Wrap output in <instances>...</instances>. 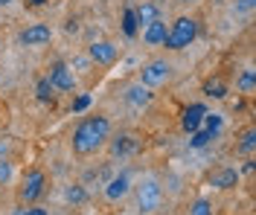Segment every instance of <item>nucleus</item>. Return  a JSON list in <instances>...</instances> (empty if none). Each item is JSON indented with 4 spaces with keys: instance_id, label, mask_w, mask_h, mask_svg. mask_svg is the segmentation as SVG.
Segmentation results:
<instances>
[{
    "instance_id": "obj_1",
    "label": "nucleus",
    "mask_w": 256,
    "mask_h": 215,
    "mask_svg": "<svg viewBox=\"0 0 256 215\" xmlns=\"http://www.w3.org/2000/svg\"><path fill=\"white\" fill-rule=\"evenodd\" d=\"M108 140H111V119L102 116V114H94V116H84L79 125H76L70 146H73V154L88 157V154H94V151L102 149Z\"/></svg>"
},
{
    "instance_id": "obj_2",
    "label": "nucleus",
    "mask_w": 256,
    "mask_h": 215,
    "mask_svg": "<svg viewBox=\"0 0 256 215\" xmlns=\"http://www.w3.org/2000/svg\"><path fill=\"white\" fill-rule=\"evenodd\" d=\"M195 38H198V20H195V17L180 15V17H175V20L169 23L163 47H166V50H172V52L186 50V47H190Z\"/></svg>"
},
{
    "instance_id": "obj_3",
    "label": "nucleus",
    "mask_w": 256,
    "mask_h": 215,
    "mask_svg": "<svg viewBox=\"0 0 256 215\" xmlns=\"http://www.w3.org/2000/svg\"><path fill=\"white\" fill-rule=\"evenodd\" d=\"M134 195H137V210L143 215H152L160 210L163 204V186L158 178H143V181L134 186Z\"/></svg>"
},
{
    "instance_id": "obj_4",
    "label": "nucleus",
    "mask_w": 256,
    "mask_h": 215,
    "mask_svg": "<svg viewBox=\"0 0 256 215\" xmlns=\"http://www.w3.org/2000/svg\"><path fill=\"white\" fill-rule=\"evenodd\" d=\"M44 186H47V175L41 169H30L20 181V189H18V201L20 204H35V201L44 195Z\"/></svg>"
},
{
    "instance_id": "obj_5",
    "label": "nucleus",
    "mask_w": 256,
    "mask_h": 215,
    "mask_svg": "<svg viewBox=\"0 0 256 215\" xmlns=\"http://www.w3.org/2000/svg\"><path fill=\"white\" fill-rule=\"evenodd\" d=\"M172 79V64L166 61V58H154V61H148V64H143V70H140V84H146V87H160V84H166Z\"/></svg>"
},
{
    "instance_id": "obj_6",
    "label": "nucleus",
    "mask_w": 256,
    "mask_h": 215,
    "mask_svg": "<svg viewBox=\"0 0 256 215\" xmlns=\"http://www.w3.org/2000/svg\"><path fill=\"white\" fill-rule=\"evenodd\" d=\"M47 79L52 84V90H58V93H70L76 87V76H73V70L64 64V61H56V64L50 67Z\"/></svg>"
},
{
    "instance_id": "obj_7",
    "label": "nucleus",
    "mask_w": 256,
    "mask_h": 215,
    "mask_svg": "<svg viewBox=\"0 0 256 215\" xmlns=\"http://www.w3.org/2000/svg\"><path fill=\"white\" fill-rule=\"evenodd\" d=\"M88 55H90V61L99 67H111L116 58H120V50L114 47L111 41H94L90 47H88Z\"/></svg>"
},
{
    "instance_id": "obj_8",
    "label": "nucleus",
    "mask_w": 256,
    "mask_h": 215,
    "mask_svg": "<svg viewBox=\"0 0 256 215\" xmlns=\"http://www.w3.org/2000/svg\"><path fill=\"white\" fill-rule=\"evenodd\" d=\"M52 41V29L47 23H30L24 32H20V44L24 47H47Z\"/></svg>"
},
{
    "instance_id": "obj_9",
    "label": "nucleus",
    "mask_w": 256,
    "mask_h": 215,
    "mask_svg": "<svg viewBox=\"0 0 256 215\" xmlns=\"http://www.w3.org/2000/svg\"><path fill=\"white\" fill-rule=\"evenodd\" d=\"M239 178H242L239 169H233V166H222V169H216V172L210 175V186L227 192V189H236V186H239Z\"/></svg>"
},
{
    "instance_id": "obj_10",
    "label": "nucleus",
    "mask_w": 256,
    "mask_h": 215,
    "mask_svg": "<svg viewBox=\"0 0 256 215\" xmlns=\"http://www.w3.org/2000/svg\"><path fill=\"white\" fill-rule=\"evenodd\" d=\"M140 151V140L134 134H116L111 140V157H134Z\"/></svg>"
},
{
    "instance_id": "obj_11",
    "label": "nucleus",
    "mask_w": 256,
    "mask_h": 215,
    "mask_svg": "<svg viewBox=\"0 0 256 215\" xmlns=\"http://www.w3.org/2000/svg\"><path fill=\"white\" fill-rule=\"evenodd\" d=\"M105 198L108 201H122L131 192V178H128V172H120V175H114L111 181L105 183Z\"/></svg>"
},
{
    "instance_id": "obj_12",
    "label": "nucleus",
    "mask_w": 256,
    "mask_h": 215,
    "mask_svg": "<svg viewBox=\"0 0 256 215\" xmlns=\"http://www.w3.org/2000/svg\"><path fill=\"white\" fill-rule=\"evenodd\" d=\"M204 114H207V105H201V102H195V105H190L186 111H184V116H180V125H184V131L192 134L201 128V122H204Z\"/></svg>"
},
{
    "instance_id": "obj_13",
    "label": "nucleus",
    "mask_w": 256,
    "mask_h": 215,
    "mask_svg": "<svg viewBox=\"0 0 256 215\" xmlns=\"http://www.w3.org/2000/svg\"><path fill=\"white\" fill-rule=\"evenodd\" d=\"M152 99H154V93H152V87H146V84H131L126 90V102L131 105V108H148L152 105Z\"/></svg>"
},
{
    "instance_id": "obj_14",
    "label": "nucleus",
    "mask_w": 256,
    "mask_h": 215,
    "mask_svg": "<svg viewBox=\"0 0 256 215\" xmlns=\"http://www.w3.org/2000/svg\"><path fill=\"white\" fill-rule=\"evenodd\" d=\"M166 23H163V17H158V20H152V23H146L143 26V41L148 44V47H163V41H166Z\"/></svg>"
},
{
    "instance_id": "obj_15",
    "label": "nucleus",
    "mask_w": 256,
    "mask_h": 215,
    "mask_svg": "<svg viewBox=\"0 0 256 215\" xmlns=\"http://www.w3.org/2000/svg\"><path fill=\"white\" fill-rule=\"evenodd\" d=\"M134 17H137V26L143 29L146 23H152V20H158L160 17V6L158 3H143V6L134 9Z\"/></svg>"
},
{
    "instance_id": "obj_16",
    "label": "nucleus",
    "mask_w": 256,
    "mask_h": 215,
    "mask_svg": "<svg viewBox=\"0 0 256 215\" xmlns=\"http://www.w3.org/2000/svg\"><path fill=\"white\" fill-rule=\"evenodd\" d=\"M236 90L244 93V96H254V93H256V73H254V67H248V70H242V73H239V79H236Z\"/></svg>"
},
{
    "instance_id": "obj_17",
    "label": "nucleus",
    "mask_w": 256,
    "mask_h": 215,
    "mask_svg": "<svg viewBox=\"0 0 256 215\" xmlns=\"http://www.w3.org/2000/svg\"><path fill=\"white\" fill-rule=\"evenodd\" d=\"M256 149V128H244L239 137V143H236V154H244V157H250Z\"/></svg>"
},
{
    "instance_id": "obj_18",
    "label": "nucleus",
    "mask_w": 256,
    "mask_h": 215,
    "mask_svg": "<svg viewBox=\"0 0 256 215\" xmlns=\"http://www.w3.org/2000/svg\"><path fill=\"white\" fill-rule=\"evenodd\" d=\"M204 96H210V99H224V96H227V84H224L222 76L204 82Z\"/></svg>"
},
{
    "instance_id": "obj_19",
    "label": "nucleus",
    "mask_w": 256,
    "mask_h": 215,
    "mask_svg": "<svg viewBox=\"0 0 256 215\" xmlns=\"http://www.w3.org/2000/svg\"><path fill=\"white\" fill-rule=\"evenodd\" d=\"M122 32H126V38H137V32H140L137 17H134V6L122 9Z\"/></svg>"
},
{
    "instance_id": "obj_20",
    "label": "nucleus",
    "mask_w": 256,
    "mask_h": 215,
    "mask_svg": "<svg viewBox=\"0 0 256 215\" xmlns=\"http://www.w3.org/2000/svg\"><path fill=\"white\" fill-rule=\"evenodd\" d=\"M35 96H38V102H52V84L47 76L35 82Z\"/></svg>"
},
{
    "instance_id": "obj_21",
    "label": "nucleus",
    "mask_w": 256,
    "mask_h": 215,
    "mask_svg": "<svg viewBox=\"0 0 256 215\" xmlns=\"http://www.w3.org/2000/svg\"><path fill=\"white\" fill-rule=\"evenodd\" d=\"M222 125H224V119H222V114H204V122H201V128H207L210 134H212V137H216V134L222 131Z\"/></svg>"
},
{
    "instance_id": "obj_22",
    "label": "nucleus",
    "mask_w": 256,
    "mask_h": 215,
    "mask_svg": "<svg viewBox=\"0 0 256 215\" xmlns=\"http://www.w3.org/2000/svg\"><path fill=\"white\" fill-rule=\"evenodd\" d=\"M210 140H212V134H210L207 128H198V131L190 134V149H204Z\"/></svg>"
},
{
    "instance_id": "obj_23",
    "label": "nucleus",
    "mask_w": 256,
    "mask_h": 215,
    "mask_svg": "<svg viewBox=\"0 0 256 215\" xmlns=\"http://www.w3.org/2000/svg\"><path fill=\"white\" fill-rule=\"evenodd\" d=\"M190 215H212V204L210 198H198L195 204L190 207Z\"/></svg>"
},
{
    "instance_id": "obj_24",
    "label": "nucleus",
    "mask_w": 256,
    "mask_h": 215,
    "mask_svg": "<svg viewBox=\"0 0 256 215\" xmlns=\"http://www.w3.org/2000/svg\"><path fill=\"white\" fill-rule=\"evenodd\" d=\"M67 201H70V204H84V201H88L84 186H70V189H67Z\"/></svg>"
},
{
    "instance_id": "obj_25",
    "label": "nucleus",
    "mask_w": 256,
    "mask_h": 215,
    "mask_svg": "<svg viewBox=\"0 0 256 215\" xmlns=\"http://www.w3.org/2000/svg\"><path fill=\"white\" fill-rule=\"evenodd\" d=\"M88 105H90V96H88V93H82L79 99L73 102V114H82V111H84Z\"/></svg>"
},
{
    "instance_id": "obj_26",
    "label": "nucleus",
    "mask_w": 256,
    "mask_h": 215,
    "mask_svg": "<svg viewBox=\"0 0 256 215\" xmlns=\"http://www.w3.org/2000/svg\"><path fill=\"white\" fill-rule=\"evenodd\" d=\"M12 178V163L9 160H0V183H6Z\"/></svg>"
},
{
    "instance_id": "obj_27",
    "label": "nucleus",
    "mask_w": 256,
    "mask_h": 215,
    "mask_svg": "<svg viewBox=\"0 0 256 215\" xmlns=\"http://www.w3.org/2000/svg\"><path fill=\"white\" fill-rule=\"evenodd\" d=\"M254 6H256V0H236V9L239 12H254Z\"/></svg>"
},
{
    "instance_id": "obj_28",
    "label": "nucleus",
    "mask_w": 256,
    "mask_h": 215,
    "mask_svg": "<svg viewBox=\"0 0 256 215\" xmlns=\"http://www.w3.org/2000/svg\"><path fill=\"white\" fill-rule=\"evenodd\" d=\"M20 215H50L47 210H41V207H30V210H24Z\"/></svg>"
},
{
    "instance_id": "obj_29",
    "label": "nucleus",
    "mask_w": 256,
    "mask_h": 215,
    "mask_svg": "<svg viewBox=\"0 0 256 215\" xmlns=\"http://www.w3.org/2000/svg\"><path fill=\"white\" fill-rule=\"evenodd\" d=\"M32 6H41V3H44V0H30Z\"/></svg>"
},
{
    "instance_id": "obj_30",
    "label": "nucleus",
    "mask_w": 256,
    "mask_h": 215,
    "mask_svg": "<svg viewBox=\"0 0 256 215\" xmlns=\"http://www.w3.org/2000/svg\"><path fill=\"white\" fill-rule=\"evenodd\" d=\"M3 151H6V146H3V143H0V160H3Z\"/></svg>"
},
{
    "instance_id": "obj_31",
    "label": "nucleus",
    "mask_w": 256,
    "mask_h": 215,
    "mask_svg": "<svg viewBox=\"0 0 256 215\" xmlns=\"http://www.w3.org/2000/svg\"><path fill=\"white\" fill-rule=\"evenodd\" d=\"M9 3H12V0H0V6H9Z\"/></svg>"
},
{
    "instance_id": "obj_32",
    "label": "nucleus",
    "mask_w": 256,
    "mask_h": 215,
    "mask_svg": "<svg viewBox=\"0 0 256 215\" xmlns=\"http://www.w3.org/2000/svg\"><path fill=\"white\" fill-rule=\"evenodd\" d=\"M180 3H195V0H180Z\"/></svg>"
}]
</instances>
